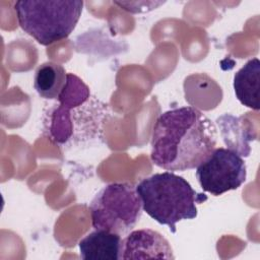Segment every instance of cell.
Instances as JSON below:
<instances>
[{"instance_id":"9c48e42d","label":"cell","mask_w":260,"mask_h":260,"mask_svg":"<svg viewBox=\"0 0 260 260\" xmlns=\"http://www.w3.org/2000/svg\"><path fill=\"white\" fill-rule=\"evenodd\" d=\"M259 83H260V61L258 58L249 60L234 76V90L239 102L258 111L259 104Z\"/></svg>"},{"instance_id":"277c9868","label":"cell","mask_w":260,"mask_h":260,"mask_svg":"<svg viewBox=\"0 0 260 260\" xmlns=\"http://www.w3.org/2000/svg\"><path fill=\"white\" fill-rule=\"evenodd\" d=\"M82 7L80 0H22L14 3L18 24L43 46L66 39L75 28Z\"/></svg>"},{"instance_id":"30bf717a","label":"cell","mask_w":260,"mask_h":260,"mask_svg":"<svg viewBox=\"0 0 260 260\" xmlns=\"http://www.w3.org/2000/svg\"><path fill=\"white\" fill-rule=\"evenodd\" d=\"M67 75L61 64L53 61L45 62L35 72L34 87L44 99L58 100L66 85Z\"/></svg>"},{"instance_id":"8992f818","label":"cell","mask_w":260,"mask_h":260,"mask_svg":"<svg viewBox=\"0 0 260 260\" xmlns=\"http://www.w3.org/2000/svg\"><path fill=\"white\" fill-rule=\"evenodd\" d=\"M247 176L246 164L233 149L217 147L196 167V178L203 191L219 196L238 189Z\"/></svg>"},{"instance_id":"3957f363","label":"cell","mask_w":260,"mask_h":260,"mask_svg":"<svg viewBox=\"0 0 260 260\" xmlns=\"http://www.w3.org/2000/svg\"><path fill=\"white\" fill-rule=\"evenodd\" d=\"M142 209L152 219L176 233V223L197 216V204L207 200L190 183L173 172L157 173L144 178L136 186Z\"/></svg>"},{"instance_id":"6da1fadb","label":"cell","mask_w":260,"mask_h":260,"mask_svg":"<svg viewBox=\"0 0 260 260\" xmlns=\"http://www.w3.org/2000/svg\"><path fill=\"white\" fill-rule=\"evenodd\" d=\"M213 122L194 107L169 110L156 119L151 134L152 162L164 170L195 169L215 148Z\"/></svg>"},{"instance_id":"5b68a950","label":"cell","mask_w":260,"mask_h":260,"mask_svg":"<svg viewBox=\"0 0 260 260\" xmlns=\"http://www.w3.org/2000/svg\"><path fill=\"white\" fill-rule=\"evenodd\" d=\"M141 199L136 187L127 183H112L102 188L89 204L94 230L128 234L142 214Z\"/></svg>"},{"instance_id":"52a82bcc","label":"cell","mask_w":260,"mask_h":260,"mask_svg":"<svg viewBox=\"0 0 260 260\" xmlns=\"http://www.w3.org/2000/svg\"><path fill=\"white\" fill-rule=\"evenodd\" d=\"M175 259L168 240L150 229L135 230L121 241L120 259Z\"/></svg>"},{"instance_id":"7a4b0ae2","label":"cell","mask_w":260,"mask_h":260,"mask_svg":"<svg viewBox=\"0 0 260 260\" xmlns=\"http://www.w3.org/2000/svg\"><path fill=\"white\" fill-rule=\"evenodd\" d=\"M88 86L76 75L68 73L66 85L58 98V107L48 113L46 131L60 144L81 139H95L107 119V105L96 99L89 100Z\"/></svg>"},{"instance_id":"8fae6325","label":"cell","mask_w":260,"mask_h":260,"mask_svg":"<svg viewBox=\"0 0 260 260\" xmlns=\"http://www.w3.org/2000/svg\"><path fill=\"white\" fill-rule=\"evenodd\" d=\"M165 2H153V1H138V2H129V1H116L115 4L122 7L124 10L132 13H142L155 9Z\"/></svg>"},{"instance_id":"ba28073f","label":"cell","mask_w":260,"mask_h":260,"mask_svg":"<svg viewBox=\"0 0 260 260\" xmlns=\"http://www.w3.org/2000/svg\"><path fill=\"white\" fill-rule=\"evenodd\" d=\"M121 241L118 234L94 230L79 242L80 257L84 260H118Z\"/></svg>"}]
</instances>
